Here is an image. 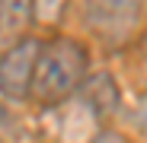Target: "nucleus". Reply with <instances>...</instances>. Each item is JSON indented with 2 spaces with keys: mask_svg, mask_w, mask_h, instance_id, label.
Instances as JSON below:
<instances>
[{
  "mask_svg": "<svg viewBox=\"0 0 147 143\" xmlns=\"http://www.w3.org/2000/svg\"><path fill=\"white\" fill-rule=\"evenodd\" d=\"M90 73V48L80 38L58 35L38 45L35 73H32V102L51 108L70 99Z\"/></svg>",
  "mask_w": 147,
  "mask_h": 143,
  "instance_id": "obj_1",
  "label": "nucleus"
},
{
  "mask_svg": "<svg viewBox=\"0 0 147 143\" xmlns=\"http://www.w3.org/2000/svg\"><path fill=\"white\" fill-rule=\"evenodd\" d=\"M144 3L147 0H77V16L93 41L125 48L144 32Z\"/></svg>",
  "mask_w": 147,
  "mask_h": 143,
  "instance_id": "obj_2",
  "label": "nucleus"
},
{
  "mask_svg": "<svg viewBox=\"0 0 147 143\" xmlns=\"http://www.w3.org/2000/svg\"><path fill=\"white\" fill-rule=\"evenodd\" d=\"M38 45L42 41L26 35V38L13 41L0 51V95L10 105H19V102L32 99V73H35Z\"/></svg>",
  "mask_w": 147,
  "mask_h": 143,
  "instance_id": "obj_3",
  "label": "nucleus"
},
{
  "mask_svg": "<svg viewBox=\"0 0 147 143\" xmlns=\"http://www.w3.org/2000/svg\"><path fill=\"white\" fill-rule=\"evenodd\" d=\"M45 111L58 118V121L51 124V127H55L58 143H90V140H93V134L99 130V124H102L99 118L90 111V105L80 99L77 92H74L70 99H64V102L51 105V108H45Z\"/></svg>",
  "mask_w": 147,
  "mask_h": 143,
  "instance_id": "obj_4",
  "label": "nucleus"
},
{
  "mask_svg": "<svg viewBox=\"0 0 147 143\" xmlns=\"http://www.w3.org/2000/svg\"><path fill=\"white\" fill-rule=\"evenodd\" d=\"M77 95L90 105V111L99 118V121H112L118 118V105H121V86L109 70H90L86 80L80 83Z\"/></svg>",
  "mask_w": 147,
  "mask_h": 143,
  "instance_id": "obj_5",
  "label": "nucleus"
},
{
  "mask_svg": "<svg viewBox=\"0 0 147 143\" xmlns=\"http://www.w3.org/2000/svg\"><path fill=\"white\" fill-rule=\"evenodd\" d=\"M32 26H35L32 0H0V51L26 38Z\"/></svg>",
  "mask_w": 147,
  "mask_h": 143,
  "instance_id": "obj_6",
  "label": "nucleus"
},
{
  "mask_svg": "<svg viewBox=\"0 0 147 143\" xmlns=\"http://www.w3.org/2000/svg\"><path fill=\"white\" fill-rule=\"evenodd\" d=\"M118 114L128 121L131 130H138L141 137H147V89H138V92H131V95L121 92Z\"/></svg>",
  "mask_w": 147,
  "mask_h": 143,
  "instance_id": "obj_7",
  "label": "nucleus"
},
{
  "mask_svg": "<svg viewBox=\"0 0 147 143\" xmlns=\"http://www.w3.org/2000/svg\"><path fill=\"white\" fill-rule=\"evenodd\" d=\"M70 3H74V0H32L35 22H38V26H58Z\"/></svg>",
  "mask_w": 147,
  "mask_h": 143,
  "instance_id": "obj_8",
  "label": "nucleus"
},
{
  "mask_svg": "<svg viewBox=\"0 0 147 143\" xmlns=\"http://www.w3.org/2000/svg\"><path fill=\"white\" fill-rule=\"evenodd\" d=\"M90 143H131L125 134H121V130H112V127H99V130H96L93 134V140Z\"/></svg>",
  "mask_w": 147,
  "mask_h": 143,
  "instance_id": "obj_9",
  "label": "nucleus"
},
{
  "mask_svg": "<svg viewBox=\"0 0 147 143\" xmlns=\"http://www.w3.org/2000/svg\"><path fill=\"white\" fill-rule=\"evenodd\" d=\"M141 54H144V61H147V32L141 35Z\"/></svg>",
  "mask_w": 147,
  "mask_h": 143,
  "instance_id": "obj_10",
  "label": "nucleus"
},
{
  "mask_svg": "<svg viewBox=\"0 0 147 143\" xmlns=\"http://www.w3.org/2000/svg\"><path fill=\"white\" fill-rule=\"evenodd\" d=\"M0 143H3V137H0Z\"/></svg>",
  "mask_w": 147,
  "mask_h": 143,
  "instance_id": "obj_11",
  "label": "nucleus"
}]
</instances>
